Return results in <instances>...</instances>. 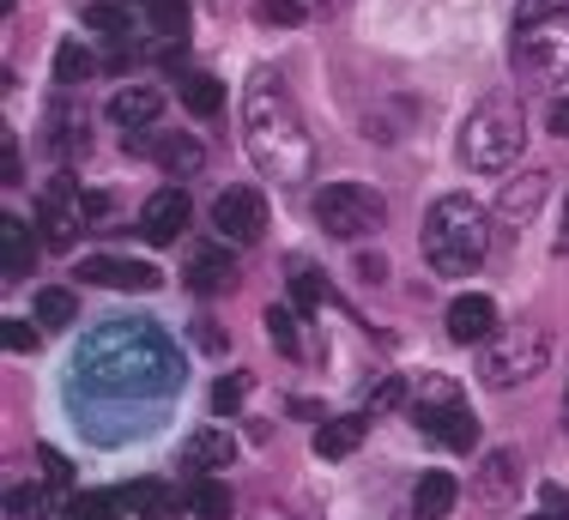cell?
Instances as JSON below:
<instances>
[{"label":"cell","instance_id":"17","mask_svg":"<svg viewBox=\"0 0 569 520\" xmlns=\"http://www.w3.org/2000/svg\"><path fill=\"white\" fill-rule=\"evenodd\" d=\"M182 509H188V497H182V490H170V484H158V478L121 490V514H133V520H176Z\"/></svg>","mask_w":569,"mask_h":520},{"label":"cell","instance_id":"15","mask_svg":"<svg viewBox=\"0 0 569 520\" xmlns=\"http://www.w3.org/2000/svg\"><path fill=\"white\" fill-rule=\"evenodd\" d=\"M188 291H200V297L237 291V254L230 249H188Z\"/></svg>","mask_w":569,"mask_h":520},{"label":"cell","instance_id":"43","mask_svg":"<svg viewBox=\"0 0 569 520\" xmlns=\"http://www.w3.org/2000/svg\"><path fill=\"white\" fill-rule=\"evenodd\" d=\"M249 520H291V514H284V509H279V502H261V509H254Z\"/></svg>","mask_w":569,"mask_h":520},{"label":"cell","instance_id":"18","mask_svg":"<svg viewBox=\"0 0 569 520\" xmlns=\"http://www.w3.org/2000/svg\"><path fill=\"white\" fill-rule=\"evenodd\" d=\"M363 430H370V412H363V418H328V423H316V454H321V460L358 454V448H363Z\"/></svg>","mask_w":569,"mask_h":520},{"label":"cell","instance_id":"39","mask_svg":"<svg viewBox=\"0 0 569 520\" xmlns=\"http://www.w3.org/2000/svg\"><path fill=\"white\" fill-rule=\"evenodd\" d=\"M37 467H43L49 484H67V478H73V467H67V460L56 454V448H43V454H37Z\"/></svg>","mask_w":569,"mask_h":520},{"label":"cell","instance_id":"45","mask_svg":"<svg viewBox=\"0 0 569 520\" xmlns=\"http://www.w3.org/2000/svg\"><path fill=\"white\" fill-rule=\"evenodd\" d=\"M527 520H569L563 509H551V502H546V509H539V514H527Z\"/></svg>","mask_w":569,"mask_h":520},{"label":"cell","instance_id":"41","mask_svg":"<svg viewBox=\"0 0 569 520\" xmlns=\"http://www.w3.org/2000/svg\"><path fill=\"white\" fill-rule=\"evenodd\" d=\"M37 346V327H24V321H7V351H31Z\"/></svg>","mask_w":569,"mask_h":520},{"label":"cell","instance_id":"26","mask_svg":"<svg viewBox=\"0 0 569 520\" xmlns=\"http://www.w3.org/2000/svg\"><path fill=\"white\" fill-rule=\"evenodd\" d=\"M182 103H188V116H219V109H224V86L212 73H188L182 79Z\"/></svg>","mask_w":569,"mask_h":520},{"label":"cell","instance_id":"34","mask_svg":"<svg viewBox=\"0 0 569 520\" xmlns=\"http://www.w3.org/2000/svg\"><path fill=\"white\" fill-rule=\"evenodd\" d=\"M7 509L19 514V520L49 514V490H43V484H12V490H7Z\"/></svg>","mask_w":569,"mask_h":520},{"label":"cell","instance_id":"23","mask_svg":"<svg viewBox=\"0 0 569 520\" xmlns=\"http://www.w3.org/2000/svg\"><path fill=\"white\" fill-rule=\"evenodd\" d=\"M158 163H164V176H194L200 163H207V146L194 140V133H164L158 140V152H152Z\"/></svg>","mask_w":569,"mask_h":520},{"label":"cell","instance_id":"37","mask_svg":"<svg viewBox=\"0 0 569 520\" xmlns=\"http://www.w3.org/2000/svg\"><path fill=\"white\" fill-rule=\"evenodd\" d=\"M254 12H261V24H303V0H261V7H254Z\"/></svg>","mask_w":569,"mask_h":520},{"label":"cell","instance_id":"36","mask_svg":"<svg viewBox=\"0 0 569 520\" xmlns=\"http://www.w3.org/2000/svg\"><path fill=\"white\" fill-rule=\"evenodd\" d=\"M539 19H569V0H521L515 24H539Z\"/></svg>","mask_w":569,"mask_h":520},{"label":"cell","instance_id":"12","mask_svg":"<svg viewBox=\"0 0 569 520\" xmlns=\"http://www.w3.org/2000/svg\"><path fill=\"white\" fill-rule=\"evenodd\" d=\"M43 242L49 249H73L79 242V224H86V194H73V182H49V194H43Z\"/></svg>","mask_w":569,"mask_h":520},{"label":"cell","instance_id":"20","mask_svg":"<svg viewBox=\"0 0 569 520\" xmlns=\"http://www.w3.org/2000/svg\"><path fill=\"white\" fill-rule=\"evenodd\" d=\"M182 460L194 472H224V467H237V442H230L224 430H194L182 448Z\"/></svg>","mask_w":569,"mask_h":520},{"label":"cell","instance_id":"9","mask_svg":"<svg viewBox=\"0 0 569 520\" xmlns=\"http://www.w3.org/2000/svg\"><path fill=\"white\" fill-rule=\"evenodd\" d=\"M212 230H219L224 242H237V249L261 242L267 237V200L254 194V188H224V194L212 200Z\"/></svg>","mask_w":569,"mask_h":520},{"label":"cell","instance_id":"3","mask_svg":"<svg viewBox=\"0 0 569 520\" xmlns=\"http://www.w3.org/2000/svg\"><path fill=\"white\" fill-rule=\"evenodd\" d=\"M418 242H425V267L437 279H467V272H479L485 249H491V218L479 212V200L442 194L425 212V237Z\"/></svg>","mask_w":569,"mask_h":520},{"label":"cell","instance_id":"28","mask_svg":"<svg viewBox=\"0 0 569 520\" xmlns=\"http://www.w3.org/2000/svg\"><path fill=\"white\" fill-rule=\"evenodd\" d=\"M67 514L73 520H116L121 514V490H86V497L67 502Z\"/></svg>","mask_w":569,"mask_h":520},{"label":"cell","instance_id":"40","mask_svg":"<svg viewBox=\"0 0 569 520\" xmlns=\"http://www.w3.org/2000/svg\"><path fill=\"white\" fill-rule=\"evenodd\" d=\"M358 279H363V284H382V279H388V260H382V254H358Z\"/></svg>","mask_w":569,"mask_h":520},{"label":"cell","instance_id":"31","mask_svg":"<svg viewBox=\"0 0 569 520\" xmlns=\"http://www.w3.org/2000/svg\"><path fill=\"white\" fill-rule=\"evenodd\" d=\"M91 67H98V61H91L86 43H61V49H56V79H61V86H79V79H91Z\"/></svg>","mask_w":569,"mask_h":520},{"label":"cell","instance_id":"42","mask_svg":"<svg viewBox=\"0 0 569 520\" xmlns=\"http://www.w3.org/2000/svg\"><path fill=\"white\" fill-rule=\"evenodd\" d=\"M546 128L558 133V140H569V98H558L551 103V116H546Z\"/></svg>","mask_w":569,"mask_h":520},{"label":"cell","instance_id":"44","mask_svg":"<svg viewBox=\"0 0 569 520\" xmlns=\"http://www.w3.org/2000/svg\"><path fill=\"white\" fill-rule=\"evenodd\" d=\"M558 254H569V200H563V224H558V242H551Z\"/></svg>","mask_w":569,"mask_h":520},{"label":"cell","instance_id":"30","mask_svg":"<svg viewBox=\"0 0 569 520\" xmlns=\"http://www.w3.org/2000/svg\"><path fill=\"white\" fill-rule=\"evenodd\" d=\"M261 321H267V339H273L284 358H297V351H303V339H297V314L284 309V303H273V309L261 314Z\"/></svg>","mask_w":569,"mask_h":520},{"label":"cell","instance_id":"38","mask_svg":"<svg viewBox=\"0 0 569 520\" xmlns=\"http://www.w3.org/2000/svg\"><path fill=\"white\" fill-rule=\"evenodd\" d=\"M0 182H19V140H12V133H0Z\"/></svg>","mask_w":569,"mask_h":520},{"label":"cell","instance_id":"10","mask_svg":"<svg viewBox=\"0 0 569 520\" xmlns=\"http://www.w3.org/2000/svg\"><path fill=\"white\" fill-rule=\"evenodd\" d=\"M515 490H521V454H515V448H491V454L479 460V472H472V497H479V509L503 514L515 502Z\"/></svg>","mask_w":569,"mask_h":520},{"label":"cell","instance_id":"5","mask_svg":"<svg viewBox=\"0 0 569 520\" xmlns=\"http://www.w3.org/2000/svg\"><path fill=\"white\" fill-rule=\"evenodd\" d=\"M551 358V333L546 327H503L479 346V388L491 393H509L521 381H533Z\"/></svg>","mask_w":569,"mask_h":520},{"label":"cell","instance_id":"13","mask_svg":"<svg viewBox=\"0 0 569 520\" xmlns=\"http://www.w3.org/2000/svg\"><path fill=\"white\" fill-rule=\"evenodd\" d=\"M79 279H86V284H103V291H158V284H164V272L146 267V260L91 254L86 267H79Z\"/></svg>","mask_w":569,"mask_h":520},{"label":"cell","instance_id":"24","mask_svg":"<svg viewBox=\"0 0 569 520\" xmlns=\"http://www.w3.org/2000/svg\"><path fill=\"white\" fill-rule=\"evenodd\" d=\"M188 514L194 520H230V490L219 472H200L194 484H188Z\"/></svg>","mask_w":569,"mask_h":520},{"label":"cell","instance_id":"29","mask_svg":"<svg viewBox=\"0 0 569 520\" xmlns=\"http://www.w3.org/2000/svg\"><path fill=\"white\" fill-rule=\"evenodd\" d=\"M86 24H91V37H103V43H116V49L128 43V31H133L121 7H86Z\"/></svg>","mask_w":569,"mask_h":520},{"label":"cell","instance_id":"4","mask_svg":"<svg viewBox=\"0 0 569 520\" xmlns=\"http://www.w3.org/2000/svg\"><path fill=\"white\" fill-rule=\"evenodd\" d=\"M521 146H527V128H521V109H515L509 98H485L467 116V128H460V158H467L472 170H485V176L515 170Z\"/></svg>","mask_w":569,"mask_h":520},{"label":"cell","instance_id":"21","mask_svg":"<svg viewBox=\"0 0 569 520\" xmlns=\"http://www.w3.org/2000/svg\"><path fill=\"white\" fill-rule=\"evenodd\" d=\"M0 260H7V279H24L31 272V260H37V237H31V224L24 218H0Z\"/></svg>","mask_w":569,"mask_h":520},{"label":"cell","instance_id":"2","mask_svg":"<svg viewBox=\"0 0 569 520\" xmlns=\"http://www.w3.org/2000/svg\"><path fill=\"white\" fill-rule=\"evenodd\" d=\"M79 381H91L98 393H140V388H158L146 381V369H158L164 381H176V358L158 333H140V327H110L98 333L91 346H79Z\"/></svg>","mask_w":569,"mask_h":520},{"label":"cell","instance_id":"35","mask_svg":"<svg viewBox=\"0 0 569 520\" xmlns=\"http://www.w3.org/2000/svg\"><path fill=\"white\" fill-rule=\"evenodd\" d=\"M242 400H249V376H224L219 388H212V412H219V418L242 412Z\"/></svg>","mask_w":569,"mask_h":520},{"label":"cell","instance_id":"32","mask_svg":"<svg viewBox=\"0 0 569 520\" xmlns=\"http://www.w3.org/2000/svg\"><path fill=\"white\" fill-rule=\"evenodd\" d=\"M284 279H291L297 309H316L321 303V279H316V267H309V260H291V272H284Z\"/></svg>","mask_w":569,"mask_h":520},{"label":"cell","instance_id":"33","mask_svg":"<svg viewBox=\"0 0 569 520\" xmlns=\"http://www.w3.org/2000/svg\"><path fill=\"white\" fill-rule=\"evenodd\" d=\"M400 406H406V381L388 376V381H376V388H370V406H363V412H370V418H388V412H400Z\"/></svg>","mask_w":569,"mask_h":520},{"label":"cell","instance_id":"19","mask_svg":"<svg viewBox=\"0 0 569 520\" xmlns=\"http://www.w3.org/2000/svg\"><path fill=\"white\" fill-rule=\"evenodd\" d=\"M158 109H164V91L158 86H128L110 98V121H121V128H152Z\"/></svg>","mask_w":569,"mask_h":520},{"label":"cell","instance_id":"7","mask_svg":"<svg viewBox=\"0 0 569 520\" xmlns=\"http://www.w3.org/2000/svg\"><path fill=\"white\" fill-rule=\"evenodd\" d=\"M382 194L376 188H363V182H333V188H321L316 194V224L328 230V237H340V242H363L370 230H382Z\"/></svg>","mask_w":569,"mask_h":520},{"label":"cell","instance_id":"27","mask_svg":"<svg viewBox=\"0 0 569 520\" xmlns=\"http://www.w3.org/2000/svg\"><path fill=\"white\" fill-rule=\"evenodd\" d=\"M133 7L152 19V31L164 37H188V0H133Z\"/></svg>","mask_w":569,"mask_h":520},{"label":"cell","instance_id":"16","mask_svg":"<svg viewBox=\"0 0 569 520\" xmlns=\"http://www.w3.org/2000/svg\"><path fill=\"white\" fill-rule=\"evenodd\" d=\"M497 333V303L491 297H455L449 303V339L455 346H485Z\"/></svg>","mask_w":569,"mask_h":520},{"label":"cell","instance_id":"25","mask_svg":"<svg viewBox=\"0 0 569 520\" xmlns=\"http://www.w3.org/2000/svg\"><path fill=\"white\" fill-rule=\"evenodd\" d=\"M31 314L43 327H73L79 321V297L67 291V284H43V291H37V303H31Z\"/></svg>","mask_w":569,"mask_h":520},{"label":"cell","instance_id":"6","mask_svg":"<svg viewBox=\"0 0 569 520\" xmlns=\"http://www.w3.org/2000/svg\"><path fill=\"white\" fill-rule=\"evenodd\" d=\"M412 423L430 436V442L455 448V454H467L472 436H479V423H472V406L460 400V388H455L449 376H430L425 388H418V400H412Z\"/></svg>","mask_w":569,"mask_h":520},{"label":"cell","instance_id":"46","mask_svg":"<svg viewBox=\"0 0 569 520\" xmlns=\"http://www.w3.org/2000/svg\"><path fill=\"white\" fill-rule=\"evenodd\" d=\"M321 7H328V12H333V7H346V0H321Z\"/></svg>","mask_w":569,"mask_h":520},{"label":"cell","instance_id":"22","mask_svg":"<svg viewBox=\"0 0 569 520\" xmlns=\"http://www.w3.org/2000/svg\"><path fill=\"white\" fill-rule=\"evenodd\" d=\"M455 478L449 472H425L418 478V490H412V514L418 520H449V509H455Z\"/></svg>","mask_w":569,"mask_h":520},{"label":"cell","instance_id":"11","mask_svg":"<svg viewBox=\"0 0 569 520\" xmlns=\"http://www.w3.org/2000/svg\"><path fill=\"white\" fill-rule=\"evenodd\" d=\"M546 194H551V170L509 176V182H503V194H497V224H503L509 237H521V230L539 218V207H546Z\"/></svg>","mask_w":569,"mask_h":520},{"label":"cell","instance_id":"1","mask_svg":"<svg viewBox=\"0 0 569 520\" xmlns=\"http://www.w3.org/2000/svg\"><path fill=\"white\" fill-rule=\"evenodd\" d=\"M242 146L261 163V176H273L284 188L316 176V140L303 128V109H297L291 86H284L273 67H261L249 79V91H242Z\"/></svg>","mask_w":569,"mask_h":520},{"label":"cell","instance_id":"14","mask_svg":"<svg viewBox=\"0 0 569 520\" xmlns=\"http://www.w3.org/2000/svg\"><path fill=\"white\" fill-rule=\"evenodd\" d=\"M182 224H188V194H182V188H164V194H152L140 207V224H133V230H140L152 249H170V242L182 237Z\"/></svg>","mask_w":569,"mask_h":520},{"label":"cell","instance_id":"8","mask_svg":"<svg viewBox=\"0 0 569 520\" xmlns=\"http://www.w3.org/2000/svg\"><path fill=\"white\" fill-rule=\"evenodd\" d=\"M515 73L527 86H546V79H563L569 73V19H539V24H521L509 49Z\"/></svg>","mask_w":569,"mask_h":520}]
</instances>
